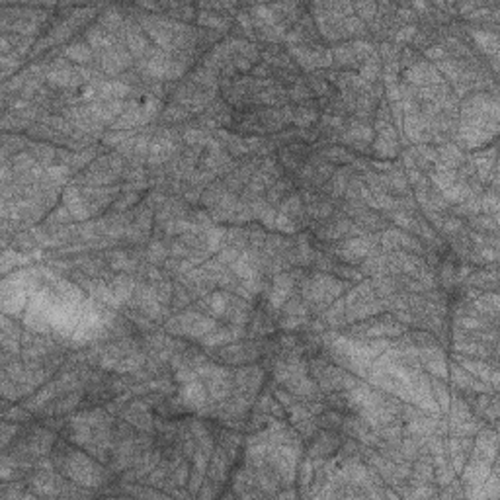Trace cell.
I'll list each match as a JSON object with an SVG mask.
<instances>
[{
    "instance_id": "cell-1",
    "label": "cell",
    "mask_w": 500,
    "mask_h": 500,
    "mask_svg": "<svg viewBox=\"0 0 500 500\" xmlns=\"http://www.w3.org/2000/svg\"><path fill=\"white\" fill-rule=\"evenodd\" d=\"M65 473L82 487H98L102 483V471L84 453H79V451H69Z\"/></svg>"
},
{
    "instance_id": "cell-2",
    "label": "cell",
    "mask_w": 500,
    "mask_h": 500,
    "mask_svg": "<svg viewBox=\"0 0 500 500\" xmlns=\"http://www.w3.org/2000/svg\"><path fill=\"white\" fill-rule=\"evenodd\" d=\"M180 401L192 411H203L207 402V389L203 387V383L197 381V377L184 383L180 389Z\"/></svg>"
},
{
    "instance_id": "cell-3",
    "label": "cell",
    "mask_w": 500,
    "mask_h": 500,
    "mask_svg": "<svg viewBox=\"0 0 500 500\" xmlns=\"http://www.w3.org/2000/svg\"><path fill=\"white\" fill-rule=\"evenodd\" d=\"M293 289V277L289 274H280L275 275L274 284H272V289H270V295H268V301L274 309H282V305L287 301V297Z\"/></svg>"
},
{
    "instance_id": "cell-4",
    "label": "cell",
    "mask_w": 500,
    "mask_h": 500,
    "mask_svg": "<svg viewBox=\"0 0 500 500\" xmlns=\"http://www.w3.org/2000/svg\"><path fill=\"white\" fill-rule=\"evenodd\" d=\"M336 254L340 256V258H344L346 262H358L360 258H365V256L372 254V245L367 243V238H352V240H348V243H344L338 250H336Z\"/></svg>"
},
{
    "instance_id": "cell-5",
    "label": "cell",
    "mask_w": 500,
    "mask_h": 500,
    "mask_svg": "<svg viewBox=\"0 0 500 500\" xmlns=\"http://www.w3.org/2000/svg\"><path fill=\"white\" fill-rule=\"evenodd\" d=\"M125 420L131 422L133 426H137L139 430H153V416L149 414L147 406L143 402H133L129 404L127 412H125Z\"/></svg>"
},
{
    "instance_id": "cell-6",
    "label": "cell",
    "mask_w": 500,
    "mask_h": 500,
    "mask_svg": "<svg viewBox=\"0 0 500 500\" xmlns=\"http://www.w3.org/2000/svg\"><path fill=\"white\" fill-rule=\"evenodd\" d=\"M451 377H453V383L459 387V389H465V391H485V385L483 383H477L471 375H467V372L463 369V367H457V365H453L451 367Z\"/></svg>"
},
{
    "instance_id": "cell-7",
    "label": "cell",
    "mask_w": 500,
    "mask_h": 500,
    "mask_svg": "<svg viewBox=\"0 0 500 500\" xmlns=\"http://www.w3.org/2000/svg\"><path fill=\"white\" fill-rule=\"evenodd\" d=\"M65 57L70 61H75V63L84 65V63H90V61H92V51H90V47L86 45V43H72V45H69V47L65 49Z\"/></svg>"
},
{
    "instance_id": "cell-8",
    "label": "cell",
    "mask_w": 500,
    "mask_h": 500,
    "mask_svg": "<svg viewBox=\"0 0 500 500\" xmlns=\"http://www.w3.org/2000/svg\"><path fill=\"white\" fill-rule=\"evenodd\" d=\"M109 289H112V293L116 295L118 301H123V299H129V297H131L133 289H135V284H133V280H129V277H123V275H121V277H118L116 282H112Z\"/></svg>"
},
{
    "instance_id": "cell-9",
    "label": "cell",
    "mask_w": 500,
    "mask_h": 500,
    "mask_svg": "<svg viewBox=\"0 0 500 500\" xmlns=\"http://www.w3.org/2000/svg\"><path fill=\"white\" fill-rule=\"evenodd\" d=\"M125 40H127V47L133 55H141V53H145V49H147V40L141 35V31L137 28H127Z\"/></svg>"
},
{
    "instance_id": "cell-10",
    "label": "cell",
    "mask_w": 500,
    "mask_h": 500,
    "mask_svg": "<svg viewBox=\"0 0 500 500\" xmlns=\"http://www.w3.org/2000/svg\"><path fill=\"white\" fill-rule=\"evenodd\" d=\"M334 448H336V440H334L332 436L321 434V436L313 441V446H311V455H313V457H317V455H326V453L334 451Z\"/></svg>"
},
{
    "instance_id": "cell-11",
    "label": "cell",
    "mask_w": 500,
    "mask_h": 500,
    "mask_svg": "<svg viewBox=\"0 0 500 500\" xmlns=\"http://www.w3.org/2000/svg\"><path fill=\"white\" fill-rule=\"evenodd\" d=\"M199 18H197V22L201 24V26H206V28H213V30H225L227 26H229V20H227L225 16H221V14H215V12H201V14H197Z\"/></svg>"
},
{
    "instance_id": "cell-12",
    "label": "cell",
    "mask_w": 500,
    "mask_h": 500,
    "mask_svg": "<svg viewBox=\"0 0 500 500\" xmlns=\"http://www.w3.org/2000/svg\"><path fill=\"white\" fill-rule=\"evenodd\" d=\"M86 38H88L90 45L98 47V49H102V47H108L109 49V45H112V35L104 28H90Z\"/></svg>"
},
{
    "instance_id": "cell-13",
    "label": "cell",
    "mask_w": 500,
    "mask_h": 500,
    "mask_svg": "<svg viewBox=\"0 0 500 500\" xmlns=\"http://www.w3.org/2000/svg\"><path fill=\"white\" fill-rule=\"evenodd\" d=\"M473 38L475 41L479 43L483 49L490 51V53H496V47H498V38L494 31H473Z\"/></svg>"
},
{
    "instance_id": "cell-14",
    "label": "cell",
    "mask_w": 500,
    "mask_h": 500,
    "mask_svg": "<svg viewBox=\"0 0 500 500\" xmlns=\"http://www.w3.org/2000/svg\"><path fill=\"white\" fill-rule=\"evenodd\" d=\"M282 213L291 219H297V215L303 213V207H301V199L297 196H291L282 201Z\"/></svg>"
},
{
    "instance_id": "cell-15",
    "label": "cell",
    "mask_w": 500,
    "mask_h": 500,
    "mask_svg": "<svg viewBox=\"0 0 500 500\" xmlns=\"http://www.w3.org/2000/svg\"><path fill=\"white\" fill-rule=\"evenodd\" d=\"M432 389H434V395H436V399H438V406H441V411H448L450 409V393H448V389H446V385L443 383H440L438 379H434L432 381Z\"/></svg>"
},
{
    "instance_id": "cell-16",
    "label": "cell",
    "mask_w": 500,
    "mask_h": 500,
    "mask_svg": "<svg viewBox=\"0 0 500 500\" xmlns=\"http://www.w3.org/2000/svg\"><path fill=\"white\" fill-rule=\"evenodd\" d=\"M426 369H428L432 375L440 377V379H446V377H448V363H446V360H443V356L434 358V360H428V362H426Z\"/></svg>"
},
{
    "instance_id": "cell-17",
    "label": "cell",
    "mask_w": 500,
    "mask_h": 500,
    "mask_svg": "<svg viewBox=\"0 0 500 500\" xmlns=\"http://www.w3.org/2000/svg\"><path fill=\"white\" fill-rule=\"evenodd\" d=\"M334 57H336V63H342V65H348V67H352V65H356V55H354V51L350 45H342V47H336L334 49Z\"/></svg>"
},
{
    "instance_id": "cell-18",
    "label": "cell",
    "mask_w": 500,
    "mask_h": 500,
    "mask_svg": "<svg viewBox=\"0 0 500 500\" xmlns=\"http://www.w3.org/2000/svg\"><path fill=\"white\" fill-rule=\"evenodd\" d=\"M314 119H317V112H314L313 108H301V109H297V114L293 116V121L297 123V125H301V127H307V125H311Z\"/></svg>"
},
{
    "instance_id": "cell-19",
    "label": "cell",
    "mask_w": 500,
    "mask_h": 500,
    "mask_svg": "<svg viewBox=\"0 0 500 500\" xmlns=\"http://www.w3.org/2000/svg\"><path fill=\"white\" fill-rule=\"evenodd\" d=\"M377 75H379V63H377V59H373V57L360 67V79L375 80L377 79Z\"/></svg>"
},
{
    "instance_id": "cell-20",
    "label": "cell",
    "mask_w": 500,
    "mask_h": 500,
    "mask_svg": "<svg viewBox=\"0 0 500 500\" xmlns=\"http://www.w3.org/2000/svg\"><path fill=\"white\" fill-rule=\"evenodd\" d=\"M352 51L354 55H356V59H365V57H373V45L372 43H367V41H354L352 45Z\"/></svg>"
},
{
    "instance_id": "cell-21",
    "label": "cell",
    "mask_w": 500,
    "mask_h": 500,
    "mask_svg": "<svg viewBox=\"0 0 500 500\" xmlns=\"http://www.w3.org/2000/svg\"><path fill=\"white\" fill-rule=\"evenodd\" d=\"M471 285H477V287H487V285H494L496 284V272H489V274H485V272H480V274L473 275L469 280Z\"/></svg>"
},
{
    "instance_id": "cell-22",
    "label": "cell",
    "mask_w": 500,
    "mask_h": 500,
    "mask_svg": "<svg viewBox=\"0 0 500 500\" xmlns=\"http://www.w3.org/2000/svg\"><path fill=\"white\" fill-rule=\"evenodd\" d=\"M275 229L282 231V233H295V231H297V225L293 223L291 217L284 215V213H277V215H275Z\"/></svg>"
},
{
    "instance_id": "cell-23",
    "label": "cell",
    "mask_w": 500,
    "mask_h": 500,
    "mask_svg": "<svg viewBox=\"0 0 500 500\" xmlns=\"http://www.w3.org/2000/svg\"><path fill=\"white\" fill-rule=\"evenodd\" d=\"M153 289H155V295H157V299H158V303H160V305H164V303H168V301H170V297H172V285H170V284H166V282H160V284H157Z\"/></svg>"
},
{
    "instance_id": "cell-24",
    "label": "cell",
    "mask_w": 500,
    "mask_h": 500,
    "mask_svg": "<svg viewBox=\"0 0 500 500\" xmlns=\"http://www.w3.org/2000/svg\"><path fill=\"white\" fill-rule=\"evenodd\" d=\"M324 155H326L328 160H332V162H352L354 160L352 155L348 151H344V149H328Z\"/></svg>"
},
{
    "instance_id": "cell-25",
    "label": "cell",
    "mask_w": 500,
    "mask_h": 500,
    "mask_svg": "<svg viewBox=\"0 0 500 500\" xmlns=\"http://www.w3.org/2000/svg\"><path fill=\"white\" fill-rule=\"evenodd\" d=\"M354 8L360 12L362 18L369 20V18L375 16V12H377V4H375V2H360V4H356Z\"/></svg>"
},
{
    "instance_id": "cell-26",
    "label": "cell",
    "mask_w": 500,
    "mask_h": 500,
    "mask_svg": "<svg viewBox=\"0 0 500 500\" xmlns=\"http://www.w3.org/2000/svg\"><path fill=\"white\" fill-rule=\"evenodd\" d=\"M33 155L40 158L41 162H49L51 158L55 157V151L51 147H47V145H35L33 147Z\"/></svg>"
},
{
    "instance_id": "cell-27",
    "label": "cell",
    "mask_w": 500,
    "mask_h": 500,
    "mask_svg": "<svg viewBox=\"0 0 500 500\" xmlns=\"http://www.w3.org/2000/svg\"><path fill=\"white\" fill-rule=\"evenodd\" d=\"M164 256H166V250H164V246L160 245V243H153V245L149 246V258H151V262H160Z\"/></svg>"
},
{
    "instance_id": "cell-28",
    "label": "cell",
    "mask_w": 500,
    "mask_h": 500,
    "mask_svg": "<svg viewBox=\"0 0 500 500\" xmlns=\"http://www.w3.org/2000/svg\"><path fill=\"white\" fill-rule=\"evenodd\" d=\"M186 141L190 145H196V143H207V137L201 129H188Z\"/></svg>"
},
{
    "instance_id": "cell-29",
    "label": "cell",
    "mask_w": 500,
    "mask_h": 500,
    "mask_svg": "<svg viewBox=\"0 0 500 500\" xmlns=\"http://www.w3.org/2000/svg\"><path fill=\"white\" fill-rule=\"evenodd\" d=\"M137 199H139V196L135 194V192H129L127 196H123L121 199H119L118 206H116V209H119V211H121V209H127V207L131 206L133 201H137Z\"/></svg>"
},
{
    "instance_id": "cell-30",
    "label": "cell",
    "mask_w": 500,
    "mask_h": 500,
    "mask_svg": "<svg viewBox=\"0 0 500 500\" xmlns=\"http://www.w3.org/2000/svg\"><path fill=\"white\" fill-rule=\"evenodd\" d=\"M188 116L186 109L182 108H168L166 112H164V118L166 119H172V121H176V119H184Z\"/></svg>"
},
{
    "instance_id": "cell-31",
    "label": "cell",
    "mask_w": 500,
    "mask_h": 500,
    "mask_svg": "<svg viewBox=\"0 0 500 500\" xmlns=\"http://www.w3.org/2000/svg\"><path fill=\"white\" fill-rule=\"evenodd\" d=\"M309 96H311V94H309V90L305 88L303 84H297V86L291 90V98L299 100V102H301V100H307Z\"/></svg>"
},
{
    "instance_id": "cell-32",
    "label": "cell",
    "mask_w": 500,
    "mask_h": 500,
    "mask_svg": "<svg viewBox=\"0 0 500 500\" xmlns=\"http://www.w3.org/2000/svg\"><path fill=\"white\" fill-rule=\"evenodd\" d=\"M416 35V28L414 26H409V28H402L399 33H397V40L399 41H409Z\"/></svg>"
},
{
    "instance_id": "cell-33",
    "label": "cell",
    "mask_w": 500,
    "mask_h": 500,
    "mask_svg": "<svg viewBox=\"0 0 500 500\" xmlns=\"http://www.w3.org/2000/svg\"><path fill=\"white\" fill-rule=\"evenodd\" d=\"M440 277H441V282H443V284L450 285L451 282H453V266H451V264H446V266H443V268H441Z\"/></svg>"
},
{
    "instance_id": "cell-34",
    "label": "cell",
    "mask_w": 500,
    "mask_h": 500,
    "mask_svg": "<svg viewBox=\"0 0 500 500\" xmlns=\"http://www.w3.org/2000/svg\"><path fill=\"white\" fill-rule=\"evenodd\" d=\"M459 229H461L459 219H446L443 221V231H448V233H457Z\"/></svg>"
},
{
    "instance_id": "cell-35",
    "label": "cell",
    "mask_w": 500,
    "mask_h": 500,
    "mask_svg": "<svg viewBox=\"0 0 500 500\" xmlns=\"http://www.w3.org/2000/svg\"><path fill=\"white\" fill-rule=\"evenodd\" d=\"M418 151H420V155L426 158V160L438 162V151H434V149H430V147H420Z\"/></svg>"
},
{
    "instance_id": "cell-36",
    "label": "cell",
    "mask_w": 500,
    "mask_h": 500,
    "mask_svg": "<svg viewBox=\"0 0 500 500\" xmlns=\"http://www.w3.org/2000/svg\"><path fill=\"white\" fill-rule=\"evenodd\" d=\"M426 57H428V59H436V61L441 59V57H443V49H441L440 45L428 47V49H426Z\"/></svg>"
},
{
    "instance_id": "cell-37",
    "label": "cell",
    "mask_w": 500,
    "mask_h": 500,
    "mask_svg": "<svg viewBox=\"0 0 500 500\" xmlns=\"http://www.w3.org/2000/svg\"><path fill=\"white\" fill-rule=\"evenodd\" d=\"M393 221L397 223V225H402V227H409L412 223V219L406 213H395L393 215Z\"/></svg>"
},
{
    "instance_id": "cell-38",
    "label": "cell",
    "mask_w": 500,
    "mask_h": 500,
    "mask_svg": "<svg viewBox=\"0 0 500 500\" xmlns=\"http://www.w3.org/2000/svg\"><path fill=\"white\" fill-rule=\"evenodd\" d=\"M275 397H277V401L282 402L284 406H291V404H293V399H291V397H289L285 391H282V389H280V391H275Z\"/></svg>"
},
{
    "instance_id": "cell-39",
    "label": "cell",
    "mask_w": 500,
    "mask_h": 500,
    "mask_svg": "<svg viewBox=\"0 0 500 500\" xmlns=\"http://www.w3.org/2000/svg\"><path fill=\"white\" fill-rule=\"evenodd\" d=\"M127 133H118V135H108L106 137V145H118L119 141H125Z\"/></svg>"
}]
</instances>
